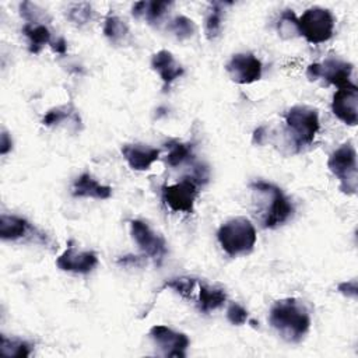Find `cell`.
<instances>
[{"mask_svg": "<svg viewBox=\"0 0 358 358\" xmlns=\"http://www.w3.org/2000/svg\"><path fill=\"white\" fill-rule=\"evenodd\" d=\"M337 289H338V292H341L347 298H357V292H358L357 280H350V281L340 282Z\"/></svg>", "mask_w": 358, "mask_h": 358, "instance_id": "1f68e13d", "label": "cell"}, {"mask_svg": "<svg viewBox=\"0 0 358 358\" xmlns=\"http://www.w3.org/2000/svg\"><path fill=\"white\" fill-rule=\"evenodd\" d=\"M11 148H13V140H11V137L8 136V133L3 131V133H1V138H0V154H1V155H6Z\"/></svg>", "mask_w": 358, "mask_h": 358, "instance_id": "d6a6232c", "label": "cell"}, {"mask_svg": "<svg viewBox=\"0 0 358 358\" xmlns=\"http://www.w3.org/2000/svg\"><path fill=\"white\" fill-rule=\"evenodd\" d=\"M231 6V3H222V1H213L208 6L206 20H204V29H206V36L207 39H215L222 27V18H224V11L225 7Z\"/></svg>", "mask_w": 358, "mask_h": 358, "instance_id": "ffe728a7", "label": "cell"}, {"mask_svg": "<svg viewBox=\"0 0 358 358\" xmlns=\"http://www.w3.org/2000/svg\"><path fill=\"white\" fill-rule=\"evenodd\" d=\"M268 322L289 343L301 341L310 329V317L303 303L295 298L278 299L273 303Z\"/></svg>", "mask_w": 358, "mask_h": 358, "instance_id": "7a4b0ae2", "label": "cell"}, {"mask_svg": "<svg viewBox=\"0 0 358 358\" xmlns=\"http://www.w3.org/2000/svg\"><path fill=\"white\" fill-rule=\"evenodd\" d=\"M262 62L253 53H236L225 66V70L236 84H252L262 77Z\"/></svg>", "mask_w": 358, "mask_h": 358, "instance_id": "8fae6325", "label": "cell"}, {"mask_svg": "<svg viewBox=\"0 0 358 358\" xmlns=\"http://www.w3.org/2000/svg\"><path fill=\"white\" fill-rule=\"evenodd\" d=\"M168 29L179 39L185 41L194 35L196 32V24L193 20H190L186 15H176L172 18V21L168 25Z\"/></svg>", "mask_w": 358, "mask_h": 358, "instance_id": "cb8c5ba5", "label": "cell"}, {"mask_svg": "<svg viewBox=\"0 0 358 358\" xmlns=\"http://www.w3.org/2000/svg\"><path fill=\"white\" fill-rule=\"evenodd\" d=\"M277 31L282 39H291L299 35L298 17L292 10H285L281 13L277 21Z\"/></svg>", "mask_w": 358, "mask_h": 358, "instance_id": "603a6c76", "label": "cell"}, {"mask_svg": "<svg viewBox=\"0 0 358 358\" xmlns=\"http://www.w3.org/2000/svg\"><path fill=\"white\" fill-rule=\"evenodd\" d=\"M150 337L162 355L175 358L186 357V350L190 341L185 333L175 331L164 324H157L150 329Z\"/></svg>", "mask_w": 358, "mask_h": 358, "instance_id": "30bf717a", "label": "cell"}, {"mask_svg": "<svg viewBox=\"0 0 358 358\" xmlns=\"http://www.w3.org/2000/svg\"><path fill=\"white\" fill-rule=\"evenodd\" d=\"M352 64L338 57H327L322 63H312L306 69V77L310 81L323 78L327 83L337 85L338 88H347L355 85L351 83Z\"/></svg>", "mask_w": 358, "mask_h": 358, "instance_id": "52a82bcc", "label": "cell"}, {"mask_svg": "<svg viewBox=\"0 0 358 358\" xmlns=\"http://www.w3.org/2000/svg\"><path fill=\"white\" fill-rule=\"evenodd\" d=\"M67 18L76 25H84L91 21L92 7L88 3H76L67 8Z\"/></svg>", "mask_w": 358, "mask_h": 358, "instance_id": "4316f807", "label": "cell"}, {"mask_svg": "<svg viewBox=\"0 0 358 358\" xmlns=\"http://www.w3.org/2000/svg\"><path fill=\"white\" fill-rule=\"evenodd\" d=\"M227 319L235 326H241L248 320V310L238 302H231L227 309Z\"/></svg>", "mask_w": 358, "mask_h": 358, "instance_id": "4dcf8cb0", "label": "cell"}, {"mask_svg": "<svg viewBox=\"0 0 358 358\" xmlns=\"http://www.w3.org/2000/svg\"><path fill=\"white\" fill-rule=\"evenodd\" d=\"M71 115H76V110L71 105H64V106H57L50 109L42 119V124L45 126H55L62 123L63 120L69 119Z\"/></svg>", "mask_w": 358, "mask_h": 358, "instance_id": "f546056e", "label": "cell"}, {"mask_svg": "<svg viewBox=\"0 0 358 358\" xmlns=\"http://www.w3.org/2000/svg\"><path fill=\"white\" fill-rule=\"evenodd\" d=\"M98 264V256L91 250H76L69 246L57 259L56 266L63 271L87 274Z\"/></svg>", "mask_w": 358, "mask_h": 358, "instance_id": "4fadbf2b", "label": "cell"}, {"mask_svg": "<svg viewBox=\"0 0 358 358\" xmlns=\"http://www.w3.org/2000/svg\"><path fill=\"white\" fill-rule=\"evenodd\" d=\"M0 351L6 357L22 358L31 354V344L21 338H8L1 334L0 337Z\"/></svg>", "mask_w": 358, "mask_h": 358, "instance_id": "7402d4cb", "label": "cell"}, {"mask_svg": "<svg viewBox=\"0 0 358 358\" xmlns=\"http://www.w3.org/2000/svg\"><path fill=\"white\" fill-rule=\"evenodd\" d=\"M252 190V203L255 206V217L263 228H275L285 221L294 213L291 200L284 192L264 180H256L249 185Z\"/></svg>", "mask_w": 358, "mask_h": 358, "instance_id": "6da1fadb", "label": "cell"}, {"mask_svg": "<svg viewBox=\"0 0 358 358\" xmlns=\"http://www.w3.org/2000/svg\"><path fill=\"white\" fill-rule=\"evenodd\" d=\"M227 301V292L224 287L218 284H206L201 282L199 285V298H197V306L200 312L208 313L211 310L218 309L224 305Z\"/></svg>", "mask_w": 358, "mask_h": 358, "instance_id": "e0dca14e", "label": "cell"}, {"mask_svg": "<svg viewBox=\"0 0 358 358\" xmlns=\"http://www.w3.org/2000/svg\"><path fill=\"white\" fill-rule=\"evenodd\" d=\"M50 48H52V50H53L55 53L64 55V53H66V49H67V43H66L64 38L59 36V38H56V39H53V41L50 42Z\"/></svg>", "mask_w": 358, "mask_h": 358, "instance_id": "836d02e7", "label": "cell"}, {"mask_svg": "<svg viewBox=\"0 0 358 358\" xmlns=\"http://www.w3.org/2000/svg\"><path fill=\"white\" fill-rule=\"evenodd\" d=\"M20 13L28 21V24H43L45 21H50V17L43 8L29 1H24L20 4Z\"/></svg>", "mask_w": 358, "mask_h": 358, "instance_id": "f1b7e54d", "label": "cell"}, {"mask_svg": "<svg viewBox=\"0 0 358 358\" xmlns=\"http://www.w3.org/2000/svg\"><path fill=\"white\" fill-rule=\"evenodd\" d=\"M299 35L313 45L329 41L334 31V17L327 8L310 7L298 18Z\"/></svg>", "mask_w": 358, "mask_h": 358, "instance_id": "8992f818", "label": "cell"}, {"mask_svg": "<svg viewBox=\"0 0 358 358\" xmlns=\"http://www.w3.org/2000/svg\"><path fill=\"white\" fill-rule=\"evenodd\" d=\"M327 166L330 172L338 179L340 190L343 193L348 196L357 193V151L351 143H344L337 150H334L327 159Z\"/></svg>", "mask_w": 358, "mask_h": 358, "instance_id": "5b68a950", "label": "cell"}, {"mask_svg": "<svg viewBox=\"0 0 358 358\" xmlns=\"http://www.w3.org/2000/svg\"><path fill=\"white\" fill-rule=\"evenodd\" d=\"M217 239L227 255H246L256 243V229L246 217H235L218 228Z\"/></svg>", "mask_w": 358, "mask_h": 358, "instance_id": "3957f363", "label": "cell"}, {"mask_svg": "<svg viewBox=\"0 0 358 358\" xmlns=\"http://www.w3.org/2000/svg\"><path fill=\"white\" fill-rule=\"evenodd\" d=\"M171 6V1H147L144 18L148 21V24L158 25Z\"/></svg>", "mask_w": 358, "mask_h": 358, "instance_id": "83f0119b", "label": "cell"}, {"mask_svg": "<svg viewBox=\"0 0 358 358\" xmlns=\"http://www.w3.org/2000/svg\"><path fill=\"white\" fill-rule=\"evenodd\" d=\"M71 194L74 197H90L96 200H106L112 196V187L99 183L90 172L81 173L73 183Z\"/></svg>", "mask_w": 358, "mask_h": 358, "instance_id": "2e32d148", "label": "cell"}, {"mask_svg": "<svg viewBox=\"0 0 358 358\" xmlns=\"http://www.w3.org/2000/svg\"><path fill=\"white\" fill-rule=\"evenodd\" d=\"M331 110L337 119L348 126H355L358 122V88L357 85L338 88L331 101Z\"/></svg>", "mask_w": 358, "mask_h": 358, "instance_id": "7c38bea8", "label": "cell"}, {"mask_svg": "<svg viewBox=\"0 0 358 358\" xmlns=\"http://www.w3.org/2000/svg\"><path fill=\"white\" fill-rule=\"evenodd\" d=\"M145 6H147V1H137V3H134L133 8H131V14H133L136 18L144 17Z\"/></svg>", "mask_w": 358, "mask_h": 358, "instance_id": "d590c367", "label": "cell"}, {"mask_svg": "<svg viewBox=\"0 0 358 358\" xmlns=\"http://www.w3.org/2000/svg\"><path fill=\"white\" fill-rule=\"evenodd\" d=\"M193 145L190 143H179L173 141L169 145V152L166 155V164L169 166H178L185 161L193 157Z\"/></svg>", "mask_w": 358, "mask_h": 358, "instance_id": "d4e9b609", "label": "cell"}, {"mask_svg": "<svg viewBox=\"0 0 358 358\" xmlns=\"http://www.w3.org/2000/svg\"><path fill=\"white\" fill-rule=\"evenodd\" d=\"M29 229L27 220L18 215L1 214L0 217V236L3 241H15L22 238Z\"/></svg>", "mask_w": 358, "mask_h": 358, "instance_id": "d6986e66", "label": "cell"}, {"mask_svg": "<svg viewBox=\"0 0 358 358\" xmlns=\"http://www.w3.org/2000/svg\"><path fill=\"white\" fill-rule=\"evenodd\" d=\"M197 284L196 278H190V277H176V278H171L166 280L165 284L161 287V289L169 288L173 289L176 294H179L183 298H192L193 295V289Z\"/></svg>", "mask_w": 358, "mask_h": 358, "instance_id": "484cf974", "label": "cell"}, {"mask_svg": "<svg viewBox=\"0 0 358 358\" xmlns=\"http://www.w3.org/2000/svg\"><path fill=\"white\" fill-rule=\"evenodd\" d=\"M24 35L28 38V49L31 53H39L45 45H50L52 34L45 24H25L22 27Z\"/></svg>", "mask_w": 358, "mask_h": 358, "instance_id": "ac0fdd59", "label": "cell"}, {"mask_svg": "<svg viewBox=\"0 0 358 358\" xmlns=\"http://www.w3.org/2000/svg\"><path fill=\"white\" fill-rule=\"evenodd\" d=\"M287 134L291 138L295 151H299L303 145H309L319 130V113L317 109L306 105H295L285 113Z\"/></svg>", "mask_w": 358, "mask_h": 358, "instance_id": "277c9868", "label": "cell"}, {"mask_svg": "<svg viewBox=\"0 0 358 358\" xmlns=\"http://www.w3.org/2000/svg\"><path fill=\"white\" fill-rule=\"evenodd\" d=\"M199 185L200 182L194 176H186L173 185H165L162 187V200L172 211L189 214L193 211Z\"/></svg>", "mask_w": 358, "mask_h": 358, "instance_id": "ba28073f", "label": "cell"}, {"mask_svg": "<svg viewBox=\"0 0 358 358\" xmlns=\"http://www.w3.org/2000/svg\"><path fill=\"white\" fill-rule=\"evenodd\" d=\"M130 234L140 250L151 257L157 264H161L164 256L168 252L164 238L155 234L145 222L140 220L130 221Z\"/></svg>", "mask_w": 358, "mask_h": 358, "instance_id": "9c48e42d", "label": "cell"}, {"mask_svg": "<svg viewBox=\"0 0 358 358\" xmlns=\"http://www.w3.org/2000/svg\"><path fill=\"white\" fill-rule=\"evenodd\" d=\"M266 126H260V127H257L255 131H253V143L255 144H257V145H260V144H263V141H264V138H266Z\"/></svg>", "mask_w": 358, "mask_h": 358, "instance_id": "e575fe53", "label": "cell"}, {"mask_svg": "<svg viewBox=\"0 0 358 358\" xmlns=\"http://www.w3.org/2000/svg\"><path fill=\"white\" fill-rule=\"evenodd\" d=\"M122 155L134 171H147L159 158V150L144 144H124Z\"/></svg>", "mask_w": 358, "mask_h": 358, "instance_id": "5bb4252c", "label": "cell"}, {"mask_svg": "<svg viewBox=\"0 0 358 358\" xmlns=\"http://www.w3.org/2000/svg\"><path fill=\"white\" fill-rule=\"evenodd\" d=\"M129 34L127 24L116 14H108L103 24V35L113 43H119Z\"/></svg>", "mask_w": 358, "mask_h": 358, "instance_id": "44dd1931", "label": "cell"}, {"mask_svg": "<svg viewBox=\"0 0 358 358\" xmlns=\"http://www.w3.org/2000/svg\"><path fill=\"white\" fill-rule=\"evenodd\" d=\"M151 67L154 71H157L159 74V77L164 83V90H166L185 71L183 67L175 60L173 55L164 49L157 52L155 55H152Z\"/></svg>", "mask_w": 358, "mask_h": 358, "instance_id": "9a60e30c", "label": "cell"}]
</instances>
